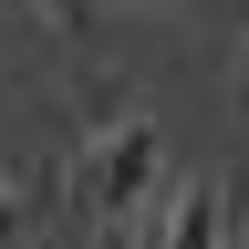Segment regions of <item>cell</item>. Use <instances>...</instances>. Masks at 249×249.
Returning <instances> with one entry per match:
<instances>
[{"label":"cell","mask_w":249,"mask_h":249,"mask_svg":"<svg viewBox=\"0 0 249 249\" xmlns=\"http://www.w3.org/2000/svg\"><path fill=\"white\" fill-rule=\"evenodd\" d=\"M145 249H229V208H218V187H208V177H187L177 197H156Z\"/></svg>","instance_id":"7a4b0ae2"},{"label":"cell","mask_w":249,"mask_h":249,"mask_svg":"<svg viewBox=\"0 0 249 249\" xmlns=\"http://www.w3.org/2000/svg\"><path fill=\"white\" fill-rule=\"evenodd\" d=\"M156 156H166V135H156L145 114H124L114 135L93 145V218H104V229H135L156 208Z\"/></svg>","instance_id":"6da1fadb"},{"label":"cell","mask_w":249,"mask_h":249,"mask_svg":"<svg viewBox=\"0 0 249 249\" xmlns=\"http://www.w3.org/2000/svg\"><path fill=\"white\" fill-rule=\"evenodd\" d=\"M11 218H21V197H11V187H0V239H11Z\"/></svg>","instance_id":"3957f363"}]
</instances>
